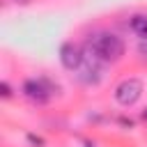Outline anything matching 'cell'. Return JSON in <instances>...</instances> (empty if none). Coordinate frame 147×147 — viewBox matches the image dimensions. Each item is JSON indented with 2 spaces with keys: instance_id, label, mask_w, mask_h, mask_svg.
<instances>
[{
  "instance_id": "6da1fadb",
  "label": "cell",
  "mask_w": 147,
  "mask_h": 147,
  "mask_svg": "<svg viewBox=\"0 0 147 147\" xmlns=\"http://www.w3.org/2000/svg\"><path fill=\"white\" fill-rule=\"evenodd\" d=\"M85 51H90L92 55H96L103 64H115L124 57L126 53V44L119 34L115 32H108V30H99V32H92L85 44H83Z\"/></svg>"
},
{
  "instance_id": "7a4b0ae2",
  "label": "cell",
  "mask_w": 147,
  "mask_h": 147,
  "mask_svg": "<svg viewBox=\"0 0 147 147\" xmlns=\"http://www.w3.org/2000/svg\"><path fill=\"white\" fill-rule=\"evenodd\" d=\"M57 90H60L57 83H53V80L46 78V76H39V78H25L23 85H21V94H23L30 103H34V106H44V103H48Z\"/></svg>"
},
{
  "instance_id": "3957f363",
  "label": "cell",
  "mask_w": 147,
  "mask_h": 147,
  "mask_svg": "<svg viewBox=\"0 0 147 147\" xmlns=\"http://www.w3.org/2000/svg\"><path fill=\"white\" fill-rule=\"evenodd\" d=\"M113 96H115V101H117L119 106H124V108L138 103L140 96H142V80H140V78H122V80L115 85Z\"/></svg>"
},
{
  "instance_id": "277c9868",
  "label": "cell",
  "mask_w": 147,
  "mask_h": 147,
  "mask_svg": "<svg viewBox=\"0 0 147 147\" xmlns=\"http://www.w3.org/2000/svg\"><path fill=\"white\" fill-rule=\"evenodd\" d=\"M85 60V51L80 44L76 41H64L60 46V64L67 69V71H78L80 64Z\"/></svg>"
},
{
  "instance_id": "5b68a950",
  "label": "cell",
  "mask_w": 147,
  "mask_h": 147,
  "mask_svg": "<svg viewBox=\"0 0 147 147\" xmlns=\"http://www.w3.org/2000/svg\"><path fill=\"white\" fill-rule=\"evenodd\" d=\"M129 28L140 41H147V14H133L129 18Z\"/></svg>"
},
{
  "instance_id": "8992f818",
  "label": "cell",
  "mask_w": 147,
  "mask_h": 147,
  "mask_svg": "<svg viewBox=\"0 0 147 147\" xmlns=\"http://www.w3.org/2000/svg\"><path fill=\"white\" fill-rule=\"evenodd\" d=\"M25 140L32 145V147H44V138L41 136H34V133H28L25 136Z\"/></svg>"
},
{
  "instance_id": "52a82bcc",
  "label": "cell",
  "mask_w": 147,
  "mask_h": 147,
  "mask_svg": "<svg viewBox=\"0 0 147 147\" xmlns=\"http://www.w3.org/2000/svg\"><path fill=\"white\" fill-rule=\"evenodd\" d=\"M0 90H2V99H11V96H14V92H11V85H9L7 80H2V83H0Z\"/></svg>"
},
{
  "instance_id": "ba28073f",
  "label": "cell",
  "mask_w": 147,
  "mask_h": 147,
  "mask_svg": "<svg viewBox=\"0 0 147 147\" xmlns=\"http://www.w3.org/2000/svg\"><path fill=\"white\" fill-rule=\"evenodd\" d=\"M138 53L142 55V60H147V41H142V44H140V48H138Z\"/></svg>"
},
{
  "instance_id": "9c48e42d",
  "label": "cell",
  "mask_w": 147,
  "mask_h": 147,
  "mask_svg": "<svg viewBox=\"0 0 147 147\" xmlns=\"http://www.w3.org/2000/svg\"><path fill=\"white\" fill-rule=\"evenodd\" d=\"M119 124H122V126H133V119H126V117H119Z\"/></svg>"
},
{
  "instance_id": "30bf717a",
  "label": "cell",
  "mask_w": 147,
  "mask_h": 147,
  "mask_svg": "<svg viewBox=\"0 0 147 147\" xmlns=\"http://www.w3.org/2000/svg\"><path fill=\"white\" fill-rule=\"evenodd\" d=\"M14 2H16V5H30L32 0H14Z\"/></svg>"
},
{
  "instance_id": "8fae6325",
  "label": "cell",
  "mask_w": 147,
  "mask_h": 147,
  "mask_svg": "<svg viewBox=\"0 0 147 147\" xmlns=\"http://www.w3.org/2000/svg\"><path fill=\"white\" fill-rule=\"evenodd\" d=\"M140 117H142V119H145V122H147V108H145V110H142V113H140Z\"/></svg>"
},
{
  "instance_id": "7c38bea8",
  "label": "cell",
  "mask_w": 147,
  "mask_h": 147,
  "mask_svg": "<svg viewBox=\"0 0 147 147\" xmlns=\"http://www.w3.org/2000/svg\"><path fill=\"white\" fill-rule=\"evenodd\" d=\"M85 147H94V145H92V142H85Z\"/></svg>"
}]
</instances>
